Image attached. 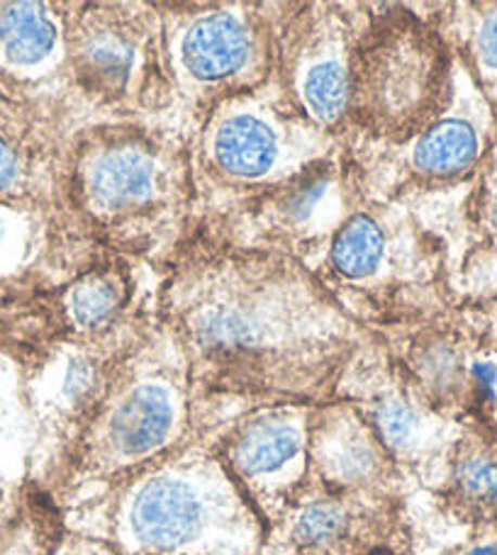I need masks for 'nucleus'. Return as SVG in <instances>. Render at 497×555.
<instances>
[{
	"label": "nucleus",
	"instance_id": "obj_1",
	"mask_svg": "<svg viewBox=\"0 0 497 555\" xmlns=\"http://www.w3.org/2000/svg\"><path fill=\"white\" fill-rule=\"evenodd\" d=\"M154 317L191 373L201 431L264 404H322L373 339L293 256L195 230L164 266Z\"/></svg>",
	"mask_w": 497,
	"mask_h": 555
},
{
	"label": "nucleus",
	"instance_id": "obj_2",
	"mask_svg": "<svg viewBox=\"0 0 497 555\" xmlns=\"http://www.w3.org/2000/svg\"><path fill=\"white\" fill-rule=\"evenodd\" d=\"M191 134L146 120L81 127L68 144L66 205L107 254L164 266L195 232Z\"/></svg>",
	"mask_w": 497,
	"mask_h": 555
},
{
	"label": "nucleus",
	"instance_id": "obj_3",
	"mask_svg": "<svg viewBox=\"0 0 497 555\" xmlns=\"http://www.w3.org/2000/svg\"><path fill=\"white\" fill-rule=\"evenodd\" d=\"M81 533L113 555H258L266 524L201 431L84 504Z\"/></svg>",
	"mask_w": 497,
	"mask_h": 555
},
{
	"label": "nucleus",
	"instance_id": "obj_4",
	"mask_svg": "<svg viewBox=\"0 0 497 555\" xmlns=\"http://www.w3.org/2000/svg\"><path fill=\"white\" fill-rule=\"evenodd\" d=\"M315 273L371 330L426 320L456 307L439 236L405 201L366 193L361 178Z\"/></svg>",
	"mask_w": 497,
	"mask_h": 555
},
{
	"label": "nucleus",
	"instance_id": "obj_5",
	"mask_svg": "<svg viewBox=\"0 0 497 555\" xmlns=\"http://www.w3.org/2000/svg\"><path fill=\"white\" fill-rule=\"evenodd\" d=\"M201 434L191 373L154 317L123 361L105 400L59 463L64 492L103 490Z\"/></svg>",
	"mask_w": 497,
	"mask_h": 555
},
{
	"label": "nucleus",
	"instance_id": "obj_6",
	"mask_svg": "<svg viewBox=\"0 0 497 555\" xmlns=\"http://www.w3.org/2000/svg\"><path fill=\"white\" fill-rule=\"evenodd\" d=\"M454 64L426 5H366L352 59L349 149L400 146L430 127L449 103Z\"/></svg>",
	"mask_w": 497,
	"mask_h": 555
},
{
	"label": "nucleus",
	"instance_id": "obj_7",
	"mask_svg": "<svg viewBox=\"0 0 497 555\" xmlns=\"http://www.w3.org/2000/svg\"><path fill=\"white\" fill-rule=\"evenodd\" d=\"M342 146L346 139L317 130L285 101L273 76L227 98L188 139L197 224L237 210Z\"/></svg>",
	"mask_w": 497,
	"mask_h": 555
},
{
	"label": "nucleus",
	"instance_id": "obj_8",
	"mask_svg": "<svg viewBox=\"0 0 497 555\" xmlns=\"http://www.w3.org/2000/svg\"><path fill=\"white\" fill-rule=\"evenodd\" d=\"M171 111L186 132L273 76V3H156Z\"/></svg>",
	"mask_w": 497,
	"mask_h": 555
},
{
	"label": "nucleus",
	"instance_id": "obj_9",
	"mask_svg": "<svg viewBox=\"0 0 497 555\" xmlns=\"http://www.w3.org/2000/svg\"><path fill=\"white\" fill-rule=\"evenodd\" d=\"M68 83L98 122L171 113L156 3H66Z\"/></svg>",
	"mask_w": 497,
	"mask_h": 555
},
{
	"label": "nucleus",
	"instance_id": "obj_10",
	"mask_svg": "<svg viewBox=\"0 0 497 555\" xmlns=\"http://www.w3.org/2000/svg\"><path fill=\"white\" fill-rule=\"evenodd\" d=\"M495 144V107L456 56L449 103L430 127L400 146L349 152L366 193L407 203L473 183Z\"/></svg>",
	"mask_w": 497,
	"mask_h": 555
},
{
	"label": "nucleus",
	"instance_id": "obj_11",
	"mask_svg": "<svg viewBox=\"0 0 497 555\" xmlns=\"http://www.w3.org/2000/svg\"><path fill=\"white\" fill-rule=\"evenodd\" d=\"M356 188L359 168L346 144L303 168L285 183L232 212L201 222L195 230L252 249L293 256L315 271L349 212Z\"/></svg>",
	"mask_w": 497,
	"mask_h": 555
},
{
	"label": "nucleus",
	"instance_id": "obj_12",
	"mask_svg": "<svg viewBox=\"0 0 497 555\" xmlns=\"http://www.w3.org/2000/svg\"><path fill=\"white\" fill-rule=\"evenodd\" d=\"M364 3H273V81L307 122L346 139Z\"/></svg>",
	"mask_w": 497,
	"mask_h": 555
},
{
	"label": "nucleus",
	"instance_id": "obj_13",
	"mask_svg": "<svg viewBox=\"0 0 497 555\" xmlns=\"http://www.w3.org/2000/svg\"><path fill=\"white\" fill-rule=\"evenodd\" d=\"M336 398L361 412L407 482L434 490L463 424L446 420L422 400L375 332L344 371Z\"/></svg>",
	"mask_w": 497,
	"mask_h": 555
},
{
	"label": "nucleus",
	"instance_id": "obj_14",
	"mask_svg": "<svg viewBox=\"0 0 497 555\" xmlns=\"http://www.w3.org/2000/svg\"><path fill=\"white\" fill-rule=\"evenodd\" d=\"M317 404H264L203 431L217 461L264 519L266 529L310 480V431Z\"/></svg>",
	"mask_w": 497,
	"mask_h": 555
},
{
	"label": "nucleus",
	"instance_id": "obj_15",
	"mask_svg": "<svg viewBox=\"0 0 497 555\" xmlns=\"http://www.w3.org/2000/svg\"><path fill=\"white\" fill-rule=\"evenodd\" d=\"M412 548L405 500L327 492L307 482L266 529L258 555H412Z\"/></svg>",
	"mask_w": 497,
	"mask_h": 555
},
{
	"label": "nucleus",
	"instance_id": "obj_16",
	"mask_svg": "<svg viewBox=\"0 0 497 555\" xmlns=\"http://www.w3.org/2000/svg\"><path fill=\"white\" fill-rule=\"evenodd\" d=\"M152 322L154 307L152 312L142 307L111 334L95 339H59L39 388V404L56 436L62 461L93 420L123 361L142 341Z\"/></svg>",
	"mask_w": 497,
	"mask_h": 555
},
{
	"label": "nucleus",
	"instance_id": "obj_17",
	"mask_svg": "<svg viewBox=\"0 0 497 555\" xmlns=\"http://www.w3.org/2000/svg\"><path fill=\"white\" fill-rule=\"evenodd\" d=\"M310 485L366 498H407L410 482L369 422L352 402L334 398L315 408L310 431Z\"/></svg>",
	"mask_w": 497,
	"mask_h": 555
},
{
	"label": "nucleus",
	"instance_id": "obj_18",
	"mask_svg": "<svg viewBox=\"0 0 497 555\" xmlns=\"http://www.w3.org/2000/svg\"><path fill=\"white\" fill-rule=\"evenodd\" d=\"M442 517L466 531L497 529V429L466 422L430 492Z\"/></svg>",
	"mask_w": 497,
	"mask_h": 555
},
{
	"label": "nucleus",
	"instance_id": "obj_19",
	"mask_svg": "<svg viewBox=\"0 0 497 555\" xmlns=\"http://www.w3.org/2000/svg\"><path fill=\"white\" fill-rule=\"evenodd\" d=\"M135 293L132 261L103 256L59 287V334L62 339H95L115 332L142 310Z\"/></svg>",
	"mask_w": 497,
	"mask_h": 555
},
{
	"label": "nucleus",
	"instance_id": "obj_20",
	"mask_svg": "<svg viewBox=\"0 0 497 555\" xmlns=\"http://www.w3.org/2000/svg\"><path fill=\"white\" fill-rule=\"evenodd\" d=\"M0 56L25 76L62 74L68 81L66 3L0 5Z\"/></svg>",
	"mask_w": 497,
	"mask_h": 555
},
{
	"label": "nucleus",
	"instance_id": "obj_21",
	"mask_svg": "<svg viewBox=\"0 0 497 555\" xmlns=\"http://www.w3.org/2000/svg\"><path fill=\"white\" fill-rule=\"evenodd\" d=\"M432 10L454 54L497 113V3H449Z\"/></svg>",
	"mask_w": 497,
	"mask_h": 555
},
{
	"label": "nucleus",
	"instance_id": "obj_22",
	"mask_svg": "<svg viewBox=\"0 0 497 555\" xmlns=\"http://www.w3.org/2000/svg\"><path fill=\"white\" fill-rule=\"evenodd\" d=\"M469 230L473 246L466 254L461 269H495L497 271V144L471 183Z\"/></svg>",
	"mask_w": 497,
	"mask_h": 555
},
{
	"label": "nucleus",
	"instance_id": "obj_23",
	"mask_svg": "<svg viewBox=\"0 0 497 555\" xmlns=\"http://www.w3.org/2000/svg\"><path fill=\"white\" fill-rule=\"evenodd\" d=\"M27 176V164L20 149L0 134V193H10L23 183Z\"/></svg>",
	"mask_w": 497,
	"mask_h": 555
},
{
	"label": "nucleus",
	"instance_id": "obj_24",
	"mask_svg": "<svg viewBox=\"0 0 497 555\" xmlns=\"http://www.w3.org/2000/svg\"><path fill=\"white\" fill-rule=\"evenodd\" d=\"M456 310L475 334L497 344V295L479 305H456Z\"/></svg>",
	"mask_w": 497,
	"mask_h": 555
},
{
	"label": "nucleus",
	"instance_id": "obj_25",
	"mask_svg": "<svg viewBox=\"0 0 497 555\" xmlns=\"http://www.w3.org/2000/svg\"><path fill=\"white\" fill-rule=\"evenodd\" d=\"M439 555H497V529L469 531L461 543L442 551Z\"/></svg>",
	"mask_w": 497,
	"mask_h": 555
},
{
	"label": "nucleus",
	"instance_id": "obj_26",
	"mask_svg": "<svg viewBox=\"0 0 497 555\" xmlns=\"http://www.w3.org/2000/svg\"><path fill=\"white\" fill-rule=\"evenodd\" d=\"M0 227H3V215H0Z\"/></svg>",
	"mask_w": 497,
	"mask_h": 555
}]
</instances>
